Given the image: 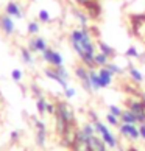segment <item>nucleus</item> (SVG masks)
I'll use <instances>...</instances> for the list:
<instances>
[{
    "label": "nucleus",
    "mask_w": 145,
    "mask_h": 151,
    "mask_svg": "<svg viewBox=\"0 0 145 151\" xmlns=\"http://www.w3.org/2000/svg\"><path fill=\"white\" fill-rule=\"evenodd\" d=\"M70 44L74 50L76 52L78 58L81 59L83 65H86L87 69H94V56H95V45L92 42L91 33H89L87 27H81L70 33Z\"/></svg>",
    "instance_id": "nucleus-1"
},
{
    "label": "nucleus",
    "mask_w": 145,
    "mask_h": 151,
    "mask_svg": "<svg viewBox=\"0 0 145 151\" xmlns=\"http://www.w3.org/2000/svg\"><path fill=\"white\" fill-rule=\"evenodd\" d=\"M92 125H94V128H95V134H98V136L103 139V142L106 143V147H109V148H117L119 147L117 139L113 136V132L109 131V128L105 125L103 122H100L97 119V120H92Z\"/></svg>",
    "instance_id": "nucleus-2"
},
{
    "label": "nucleus",
    "mask_w": 145,
    "mask_h": 151,
    "mask_svg": "<svg viewBox=\"0 0 145 151\" xmlns=\"http://www.w3.org/2000/svg\"><path fill=\"white\" fill-rule=\"evenodd\" d=\"M55 106H56L55 114L59 115V117H63V119L67 122L69 125L75 126V114H74V109H72L66 101H58V103H55Z\"/></svg>",
    "instance_id": "nucleus-3"
},
{
    "label": "nucleus",
    "mask_w": 145,
    "mask_h": 151,
    "mask_svg": "<svg viewBox=\"0 0 145 151\" xmlns=\"http://www.w3.org/2000/svg\"><path fill=\"white\" fill-rule=\"evenodd\" d=\"M75 75L76 78L80 80L83 89L87 92V93H92L94 89H92V84H91V76H89V69L86 65H76L75 67Z\"/></svg>",
    "instance_id": "nucleus-4"
},
{
    "label": "nucleus",
    "mask_w": 145,
    "mask_h": 151,
    "mask_svg": "<svg viewBox=\"0 0 145 151\" xmlns=\"http://www.w3.org/2000/svg\"><path fill=\"white\" fill-rule=\"evenodd\" d=\"M128 109L136 115L139 125H145V103L142 100H131V101H128Z\"/></svg>",
    "instance_id": "nucleus-5"
},
{
    "label": "nucleus",
    "mask_w": 145,
    "mask_h": 151,
    "mask_svg": "<svg viewBox=\"0 0 145 151\" xmlns=\"http://www.w3.org/2000/svg\"><path fill=\"white\" fill-rule=\"evenodd\" d=\"M70 150L72 151H91V147H89V137H86L81 129H76Z\"/></svg>",
    "instance_id": "nucleus-6"
},
{
    "label": "nucleus",
    "mask_w": 145,
    "mask_h": 151,
    "mask_svg": "<svg viewBox=\"0 0 145 151\" xmlns=\"http://www.w3.org/2000/svg\"><path fill=\"white\" fill-rule=\"evenodd\" d=\"M42 59L45 61L47 64L53 65V67H58V65H63V64H64L63 55H61L59 52H55V50L50 48V47H47V48L42 52Z\"/></svg>",
    "instance_id": "nucleus-7"
},
{
    "label": "nucleus",
    "mask_w": 145,
    "mask_h": 151,
    "mask_svg": "<svg viewBox=\"0 0 145 151\" xmlns=\"http://www.w3.org/2000/svg\"><path fill=\"white\" fill-rule=\"evenodd\" d=\"M119 132L126 139H131V140H139L141 139V134H139V126L136 125H128V123H120L119 126Z\"/></svg>",
    "instance_id": "nucleus-8"
},
{
    "label": "nucleus",
    "mask_w": 145,
    "mask_h": 151,
    "mask_svg": "<svg viewBox=\"0 0 145 151\" xmlns=\"http://www.w3.org/2000/svg\"><path fill=\"white\" fill-rule=\"evenodd\" d=\"M48 45H47V41L44 37H31L28 41V48L31 53H42Z\"/></svg>",
    "instance_id": "nucleus-9"
},
{
    "label": "nucleus",
    "mask_w": 145,
    "mask_h": 151,
    "mask_svg": "<svg viewBox=\"0 0 145 151\" xmlns=\"http://www.w3.org/2000/svg\"><path fill=\"white\" fill-rule=\"evenodd\" d=\"M44 73H45V76L48 78V80H52V81L56 83L59 87H63V89H67L69 87L67 80H64V78L61 76L56 70H55V67H53V69H45V70H44Z\"/></svg>",
    "instance_id": "nucleus-10"
},
{
    "label": "nucleus",
    "mask_w": 145,
    "mask_h": 151,
    "mask_svg": "<svg viewBox=\"0 0 145 151\" xmlns=\"http://www.w3.org/2000/svg\"><path fill=\"white\" fill-rule=\"evenodd\" d=\"M0 28H2V31L5 33V35H8V36L13 35L14 30H16L13 17H11V16H8V14L2 16V17H0Z\"/></svg>",
    "instance_id": "nucleus-11"
},
{
    "label": "nucleus",
    "mask_w": 145,
    "mask_h": 151,
    "mask_svg": "<svg viewBox=\"0 0 145 151\" xmlns=\"http://www.w3.org/2000/svg\"><path fill=\"white\" fill-rule=\"evenodd\" d=\"M5 13L14 19H24V11H22L20 5L16 2H8V5L5 6Z\"/></svg>",
    "instance_id": "nucleus-12"
},
{
    "label": "nucleus",
    "mask_w": 145,
    "mask_h": 151,
    "mask_svg": "<svg viewBox=\"0 0 145 151\" xmlns=\"http://www.w3.org/2000/svg\"><path fill=\"white\" fill-rule=\"evenodd\" d=\"M89 147H91V151H106V143L97 134L89 137Z\"/></svg>",
    "instance_id": "nucleus-13"
},
{
    "label": "nucleus",
    "mask_w": 145,
    "mask_h": 151,
    "mask_svg": "<svg viewBox=\"0 0 145 151\" xmlns=\"http://www.w3.org/2000/svg\"><path fill=\"white\" fill-rule=\"evenodd\" d=\"M98 76H100V83H102V89H106L108 86H111L114 75L111 73L106 67H102V69L98 70Z\"/></svg>",
    "instance_id": "nucleus-14"
},
{
    "label": "nucleus",
    "mask_w": 145,
    "mask_h": 151,
    "mask_svg": "<svg viewBox=\"0 0 145 151\" xmlns=\"http://www.w3.org/2000/svg\"><path fill=\"white\" fill-rule=\"evenodd\" d=\"M84 9H86L87 16H89V17H92V19L98 17V16H100V13H102V8H100V5L95 2V0H94V2H91L89 5H86V6H84Z\"/></svg>",
    "instance_id": "nucleus-15"
},
{
    "label": "nucleus",
    "mask_w": 145,
    "mask_h": 151,
    "mask_svg": "<svg viewBox=\"0 0 145 151\" xmlns=\"http://www.w3.org/2000/svg\"><path fill=\"white\" fill-rule=\"evenodd\" d=\"M74 16H75V19L78 20V24H80L81 27H87V22H89V16L86 11H83L80 8H74Z\"/></svg>",
    "instance_id": "nucleus-16"
},
{
    "label": "nucleus",
    "mask_w": 145,
    "mask_h": 151,
    "mask_svg": "<svg viewBox=\"0 0 145 151\" xmlns=\"http://www.w3.org/2000/svg\"><path fill=\"white\" fill-rule=\"evenodd\" d=\"M126 70H128V73H130L131 80L134 81V83H142V81H144V75L141 73V70H139L137 67H134L133 64H130Z\"/></svg>",
    "instance_id": "nucleus-17"
},
{
    "label": "nucleus",
    "mask_w": 145,
    "mask_h": 151,
    "mask_svg": "<svg viewBox=\"0 0 145 151\" xmlns=\"http://www.w3.org/2000/svg\"><path fill=\"white\" fill-rule=\"evenodd\" d=\"M120 122L122 123H128V125H137V119L136 115L131 112L130 109H125L120 115Z\"/></svg>",
    "instance_id": "nucleus-18"
},
{
    "label": "nucleus",
    "mask_w": 145,
    "mask_h": 151,
    "mask_svg": "<svg viewBox=\"0 0 145 151\" xmlns=\"http://www.w3.org/2000/svg\"><path fill=\"white\" fill-rule=\"evenodd\" d=\"M97 47H98V50H100V52H102V53H105L108 58H114V56H115V50H114L113 47H109L106 42H103V41H98V42H97Z\"/></svg>",
    "instance_id": "nucleus-19"
},
{
    "label": "nucleus",
    "mask_w": 145,
    "mask_h": 151,
    "mask_svg": "<svg viewBox=\"0 0 145 151\" xmlns=\"http://www.w3.org/2000/svg\"><path fill=\"white\" fill-rule=\"evenodd\" d=\"M89 76H91V84L94 91H100L102 89V83H100V76L98 72H95L94 69H89Z\"/></svg>",
    "instance_id": "nucleus-20"
},
{
    "label": "nucleus",
    "mask_w": 145,
    "mask_h": 151,
    "mask_svg": "<svg viewBox=\"0 0 145 151\" xmlns=\"http://www.w3.org/2000/svg\"><path fill=\"white\" fill-rule=\"evenodd\" d=\"M20 58H22V61H24L25 64H28V65L35 64V58H33V53H31L27 47H22V48H20Z\"/></svg>",
    "instance_id": "nucleus-21"
},
{
    "label": "nucleus",
    "mask_w": 145,
    "mask_h": 151,
    "mask_svg": "<svg viewBox=\"0 0 145 151\" xmlns=\"http://www.w3.org/2000/svg\"><path fill=\"white\" fill-rule=\"evenodd\" d=\"M47 142V129H36V143L39 148H45Z\"/></svg>",
    "instance_id": "nucleus-22"
},
{
    "label": "nucleus",
    "mask_w": 145,
    "mask_h": 151,
    "mask_svg": "<svg viewBox=\"0 0 145 151\" xmlns=\"http://www.w3.org/2000/svg\"><path fill=\"white\" fill-rule=\"evenodd\" d=\"M109 58L106 56L105 53H102V52H98V53H95V56H94V64L95 65H98V67H105L109 61H108Z\"/></svg>",
    "instance_id": "nucleus-23"
},
{
    "label": "nucleus",
    "mask_w": 145,
    "mask_h": 151,
    "mask_svg": "<svg viewBox=\"0 0 145 151\" xmlns=\"http://www.w3.org/2000/svg\"><path fill=\"white\" fill-rule=\"evenodd\" d=\"M47 100L44 98V97H41V98H38L36 100V109H38V112H39V115H44L47 112Z\"/></svg>",
    "instance_id": "nucleus-24"
},
{
    "label": "nucleus",
    "mask_w": 145,
    "mask_h": 151,
    "mask_svg": "<svg viewBox=\"0 0 145 151\" xmlns=\"http://www.w3.org/2000/svg\"><path fill=\"white\" fill-rule=\"evenodd\" d=\"M81 131H83V134H84L86 137H92L94 134H95V128H94L92 123H84L83 128H81Z\"/></svg>",
    "instance_id": "nucleus-25"
},
{
    "label": "nucleus",
    "mask_w": 145,
    "mask_h": 151,
    "mask_svg": "<svg viewBox=\"0 0 145 151\" xmlns=\"http://www.w3.org/2000/svg\"><path fill=\"white\" fill-rule=\"evenodd\" d=\"M39 17V22H44V24H48V22H52V17H50V13L47 9H41L38 14Z\"/></svg>",
    "instance_id": "nucleus-26"
},
{
    "label": "nucleus",
    "mask_w": 145,
    "mask_h": 151,
    "mask_svg": "<svg viewBox=\"0 0 145 151\" xmlns=\"http://www.w3.org/2000/svg\"><path fill=\"white\" fill-rule=\"evenodd\" d=\"M105 67H106V69L111 72V73H113V75H120L122 73V72H123V69H122V67H119V65H115L114 63H108L106 65H105Z\"/></svg>",
    "instance_id": "nucleus-27"
},
{
    "label": "nucleus",
    "mask_w": 145,
    "mask_h": 151,
    "mask_svg": "<svg viewBox=\"0 0 145 151\" xmlns=\"http://www.w3.org/2000/svg\"><path fill=\"white\" fill-rule=\"evenodd\" d=\"M125 56L126 58H141V53L137 52V48L136 47H128V50L125 52Z\"/></svg>",
    "instance_id": "nucleus-28"
},
{
    "label": "nucleus",
    "mask_w": 145,
    "mask_h": 151,
    "mask_svg": "<svg viewBox=\"0 0 145 151\" xmlns=\"http://www.w3.org/2000/svg\"><path fill=\"white\" fill-rule=\"evenodd\" d=\"M27 31H28V35H38L39 33V24L38 22H30V24L27 25Z\"/></svg>",
    "instance_id": "nucleus-29"
},
{
    "label": "nucleus",
    "mask_w": 145,
    "mask_h": 151,
    "mask_svg": "<svg viewBox=\"0 0 145 151\" xmlns=\"http://www.w3.org/2000/svg\"><path fill=\"white\" fill-rule=\"evenodd\" d=\"M119 117H115L114 114H111V112H108L106 114V122L109 123L111 126H119Z\"/></svg>",
    "instance_id": "nucleus-30"
},
{
    "label": "nucleus",
    "mask_w": 145,
    "mask_h": 151,
    "mask_svg": "<svg viewBox=\"0 0 145 151\" xmlns=\"http://www.w3.org/2000/svg\"><path fill=\"white\" fill-rule=\"evenodd\" d=\"M108 111H109L111 114H114L115 117H119V119H120L122 112H123V111H122V109H120L117 104H109V106H108Z\"/></svg>",
    "instance_id": "nucleus-31"
},
{
    "label": "nucleus",
    "mask_w": 145,
    "mask_h": 151,
    "mask_svg": "<svg viewBox=\"0 0 145 151\" xmlns=\"http://www.w3.org/2000/svg\"><path fill=\"white\" fill-rule=\"evenodd\" d=\"M55 70H56L58 73H59L61 76L64 78V80H69V72H67V69L64 67V64H63V65H58V67H55Z\"/></svg>",
    "instance_id": "nucleus-32"
},
{
    "label": "nucleus",
    "mask_w": 145,
    "mask_h": 151,
    "mask_svg": "<svg viewBox=\"0 0 145 151\" xmlns=\"http://www.w3.org/2000/svg\"><path fill=\"white\" fill-rule=\"evenodd\" d=\"M11 78H13L14 83H19L22 80V70L20 69H14L13 72H11Z\"/></svg>",
    "instance_id": "nucleus-33"
},
{
    "label": "nucleus",
    "mask_w": 145,
    "mask_h": 151,
    "mask_svg": "<svg viewBox=\"0 0 145 151\" xmlns=\"http://www.w3.org/2000/svg\"><path fill=\"white\" fill-rule=\"evenodd\" d=\"M64 95H66V98H74V97H75V89H74V87L64 89Z\"/></svg>",
    "instance_id": "nucleus-34"
},
{
    "label": "nucleus",
    "mask_w": 145,
    "mask_h": 151,
    "mask_svg": "<svg viewBox=\"0 0 145 151\" xmlns=\"http://www.w3.org/2000/svg\"><path fill=\"white\" fill-rule=\"evenodd\" d=\"M55 111H56V106L52 104V103H47V114L55 115Z\"/></svg>",
    "instance_id": "nucleus-35"
},
{
    "label": "nucleus",
    "mask_w": 145,
    "mask_h": 151,
    "mask_svg": "<svg viewBox=\"0 0 145 151\" xmlns=\"http://www.w3.org/2000/svg\"><path fill=\"white\" fill-rule=\"evenodd\" d=\"M91 2H94V0H75V3L80 5V6H83V8H84L86 5H89Z\"/></svg>",
    "instance_id": "nucleus-36"
},
{
    "label": "nucleus",
    "mask_w": 145,
    "mask_h": 151,
    "mask_svg": "<svg viewBox=\"0 0 145 151\" xmlns=\"http://www.w3.org/2000/svg\"><path fill=\"white\" fill-rule=\"evenodd\" d=\"M139 134L142 140H145V125H139Z\"/></svg>",
    "instance_id": "nucleus-37"
},
{
    "label": "nucleus",
    "mask_w": 145,
    "mask_h": 151,
    "mask_svg": "<svg viewBox=\"0 0 145 151\" xmlns=\"http://www.w3.org/2000/svg\"><path fill=\"white\" fill-rule=\"evenodd\" d=\"M31 91H33V93H35V95H36L38 98H41V97H42V93H41V91H39V89H38L36 86H31Z\"/></svg>",
    "instance_id": "nucleus-38"
},
{
    "label": "nucleus",
    "mask_w": 145,
    "mask_h": 151,
    "mask_svg": "<svg viewBox=\"0 0 145 151\" xmlns=\"http://www.w3.org/2000/svg\"><path fill=\"white\" fill-rule=\"evenodd\" d=\"M17 137H19V131H13V132L9 134V139H11V140H16Z\"/></svg>",
    "instance_id": "nucleus-39"
},
{
    "label": "nucleus",
    "mask_w": 145,
    "mask_h": 151,
    "mask_svg": "<svg viewBox=\"0 0 145 151\" xmlns=\"http://www.w3.org/2000/svg\"><path fill=\"white\" fill-rule=\"evenodd\" d=\"M139 59H141V61H142V63H145V52H144V53L141 55V58H139Z\"/></svg>",
    "instance_id": "nucleus-40"
},
{
    "label": "nucleus",
    "mask_w": 145,
    "mask_h": 151,
    "mask_svg": "<svg viewBox=\"0 0 145 151\" xmlns=\"http://www.w3.org/2000/svg\"><path fill=\"white\" fill-rule=\"evenodd\" d=\"M141 100H142V101L145 103V92H144V93H141Z\"/></svg>",
    "instance_id": "nucleus-41"
},
{
    "label": "nucleus",
    "mask_w": 145,
    "mask_h": 151,
    "mask_svg": "<svg viewBox=\"0 0 145 151\" xmlns=\"http://www.w3.org/2000/svg\"><path fill=\"white\" fill-rule=\"evenodd\" d=\"M128 151H139V150H136V148H130V150H128Z\"/></svg>",
    "instance_id": "nucleus-42"
},
{
    "label": "nucleus",
    "mask_w": 145,
    "mask_h": 151,
    "mask_svg": "<svg viewBox=\"0 0 145 151\" xmlns=\"http://www.w3.org/2000/svg\"><path fill=\"white\" fill-rule=\"evenodd\" d=\"M0 17H2V16H0Z\"/></svg>",
    "instance_id": "nucleus-43"
}]
</instances>
